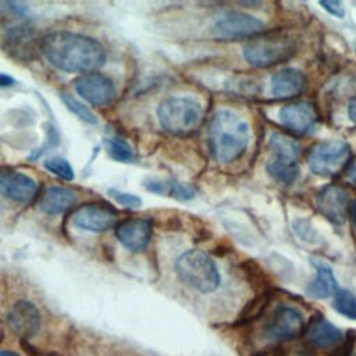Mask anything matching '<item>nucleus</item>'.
I'll return each instance as SVG.
<instances>
[{
    "instance_id": "34",
    "label": "nucleus",
    "mask_w": 356,
    "mask_h": 356,
    "mask_svg": "<svg viewBox=\"0 0 356 356\" xmlns=\"http://www.w3.org/2000/svg\"><path fill=\"white\" fill-rule=\"evenodd\" d=\"M0 356H18V355H15V353H13V352H6V350H0Z\"/></svg>"
},
{
    "instance_id": "17",
    "label": "nucleus",
    "mask_w": 356,
    "mask_h": 356,
    "mask_svg": "<svg viewBox=\"0 0 356 356\" xmlns=\"http://www.w3.org/2000/svg\"><path fill=\"white\" fill-rule=\"evenodd\" d=\"M306 78L300 70L282 68L271 76L270 89L275 99H291L300 95L305 89Z\"/></svg>"
},
{
    "instance_id": "12",
    "label": "nucleus",
    "mask_w": 356,
    "mask_h": 356,
    "mask_svg": "<svg viewBox=\"0 0 356 356\" xmlns=\"http://www.w3.org/2000/svg\"><path fill=\"white\" fill-rule=\"evenodd\" d=\"M278 117L285 128L299 135L313 132L318 124L317 111L313 104L307 102L285 104L281 107Z\"/></svg>"
},
{
    "instance_id": "31",
    "label": "nucleus",
    "mask_w": 356,
    "mask_h": 356,
    "mask_svg": "<svg viewBox=\"0 0 356 356\" xmlns=\"http://www.w3.org/2000/svg\"><path fill=\"white\" fill-rule=\"evenodd\" d=\"M348 115L353 124H356V96L352 99L348 107Z\"/></svg>"
},
{
    "instance_id": "2",
    "label": "nucleus",
    "mask_w": 356,
    "mask_h": 356,
    "mask_svg": "<svg viewBox=\"0 0 356 356\" xmlns=\"http://www.w3.org/2000/svg\"><path fill=\"white\" fill-rule=\"evenodd\" d=\"M250 131L248 122L231 110L214 114L209 127V145L216 160L232 163L248 149Z\"/></svg>"
},
{
    "instance_id": "16",
    "label": "nucleus",
    "mask_w": 356,
    "mask_h": 356,
    "mask_svg": "<svg viewBox=\"0 0 356 356\" xmlns=\"http://www.w3.org/2000/svg\"><path fill=\"white\" fill-rule=\"evenodd\" d=\"M6 49L17 58L29 60L35 56L36 38L35 31L29 24H18L6 32Z\"/></svg>"
},
{
    "instance_id": "28",
    "label": "nucleus",
    "mask_w": 356,
    "mask_h": 356,
    "mask_svg": "<svg viewBox=\"0 0 356 356\" xmlns=\"http://www.w3.org/2000/svg\"><path fill=\"white\" fill-rule=\"evenodd\" d=\"M110 196L113 199H115L120 204H122L124 207H128V209H136L142 204L140 202V197L132 195V193H128V192H121V191H115V189H111L110 192Z\"/></svg>"
},
{
    "instance_id": "5",
    "label": "nucleus",
    "mask_w": 356,
    "mask_h": 356,
    "mask_svg": "<svg viewBox=\"0 0 356 356\" xmlns=\"http://www.w3.org/2000/svg\"><path fill=\"white\" fill-rule=\"evenodd\" d=\"M350 156V146L346 142L325 140L310 149L307 165L318 177H332L348 164Z\"/></svg>"
},
{
    "instance_id": "11",
    "label": "nucleus",
    "mask_w": 356,
    "mask_h": 356,
    "mask_svg": "<svg viewBox=\"0 0 356 356\" xmlns=\"http://www.w3.org/2000/svg\"><path fill=\"white\" fill-rule=\"evenodd\" d=\"M349 193L339 185H327L316 196L318 211L332 224L342 225L349 213Z\"/></svg>"
},
{
    "instance_id": "19",
    "label": "nucleus",
    "mask_w": 356,
    "mask_h": 356,
    "mask_svg": "<svg viewBox=\"0 0 356 356\" xmlns=\"http://www.w3.org/2000/svg\"><path fill=\"white\" fill-rule=\"evenodd\" d=\"M313 264L316 267V278L307 286V295L314 299H327L334 296L339 288L331 267L316 260Z\"/></svg>"
},
{
    "instance_id": "23",
    "label": "nucleus",
    "mask_w": 356,
    "mask_h": 356,
    "mask_svg": "<svg viewBox=\"0 0 356 356\" xmlns=\"http://www.w3.org/2000/svg\"><path fill=\"white\" fill-rule=\"evenodd\" d=\"M147 188L149 191H153V192H164V191H168V193L175 197V199H179V200H188V199H192L195 196V191L191 188V186H186V185H181V184H177V182H160V181H149L147 184Z\"/></svg>"
},
{
    "instance_id": "7",
    "label": "nucleus",
    "mask_w": 356,
    "mask_h": 356,
    "mask_svg": "<svg viewBox=\"0 0 356 356\" xmlns=\"http://www.w3.org/2000/svg\"><path fill=\"white\" fill-rule=\"evenodd\" d=\"M305 330L303 314L293 306L281 305L274 309L263 325V337L271 342L298 338Z\"/></svg>"
},
{
    "instance_id": "20",
    "label": "nucleus",
    "mask_w": 356,
    "mask_h": 356,
    "mask_svg": "<svg viewBox=\"0 0 356 356\" xmlns=\"http://www.w3.org/2000/svg\"><path fill=\"white\" fill-rule=\"evenodd\" d=\"M76 202V193L68 188L63 186H49L42 199H40V209L47 214H60Z\"/></svg>"
},
{
    "instance_id": "26",
    "label": "nucleus",
    "mask_w": 356,
    "mask_h": 356,
    "mask_svg": "<svg viewBox=\"0 0 356 356\" xmlns=\"http://www.w3.org/2000/svg\"><path fill=\"white\" fill-rule=\"evenodd\" d=\"M107 150L108 154L118 161H132L134 152L127 140L121 138H111L107 140Z\"/></svg>"
},
{
    "instance_id": "33",
    "label": "nucleus",
    "mask_w": 356,
    "mask_h": 356,
    "mask_svg": "<svg viewBox=\"0 0 356 356\" xmlns=\"http://www.w3.org/2000/svg\"><path fill=\"white\" fill-rule=\"evenodd\" d=\"M349 216H350L352 222L356 225V199L352 200L349 204Z\"/></svg>"
},
{
    "instance_id": "9",
    "label": "nucleus",
    "mask_w": 356,
    "mask_h": 356,
    "mask_svg": "<svg viewBox=\"0 0 356 356\" xmlns=\"http://www.w3.org/2000/svg\"><path fill=\"white\" fill-rule=\"evenodd\" d=\"M74 88L76 93L93 106L110 104L117 93L114 82L102 74L90 72L75 79Z\"/></svg>"
},
{
    "instance_id": "8",
    "label": "nucleus",
    "mask_w": 356,
    "mask_h": 356,
    "mask_svg": "<svg viewBox=\"0 0 356 356\" xmlns=\"http://www.w3.org/2000/svg\"><path fill=\"white\" fill-rule=\"evenodd\" d=\"M211 28L222 39H243L260 33L264 29V24L246 13L225 11L214 18Z\"/></svg>"
},
{
    "instance_id": "27",
    "label": "nucleus",
    "mask_w": 356,
    "mask_h": 356,
    "mask_svg": "<svg viewBox=\"0 0 356 356\" xmlns=\"http://www.w3.org/2000/svg\"><path fill=\"white\" fill-rule=\"evenodd\" d=\"M44 167H46L50 172H53L54 175L60 177L61 179H65V181H71V179H74V177H75V172H74L71 164H70L65 159L58 157V156L47 159V160L44 161Z\"/></svg>"
},
{
    "instance_id": "3",
    "label": "nucleus",
    "mask_w": 356,
    "mask_h": 356,
    "mask_svg": "<svg viewBox=\"0 0 356 356\" xmlns=\"http://www.w3.org/2000/svg\"><path fill=\"white\" fill-rule=\"evenodd\" d=\"M175 271L185 285L202 293L214 292L221 282L214 260L197 249L184 252L175 261Z\"/></svg>"
},
{
    "instance_id": "22",
    "label": "nucleus",
    "mask_w": 356,
    "mask_h": 356,
    "mask_svg": "<svg viewBox=\"0 0 356 356\" xmlns=\"http://www.w3.org/2000/svg\"><path fill=\"white\" fill-rule=\"evenodd\" d=\"M270 149L273 152V156L277 157H288V159H293L298 160V156L300 153V147L299 143L284 134H273L270 138Z\"/></svg>"
},
{
    "instance_id": "30",
    "label": "nucleus",
    "mask_w": 356,
    "mask_h": 356,
    "mask_svg": "<svg viewBox=\"0 0 356 356\" xmlns=\"http://www.w3.org/2000/svg\"><path fill=\"white\" fill-rule=\"evenodd\" d=\"M323 8H325L330 14L335 15V17H339L342 18L345 15V8L342 6L341 1H337V0H330V1H320L318 3Z\"/></svg>"
},
{
    "instance_id": "32",
    "label": "nucleus",
    "mask_w": 356,
    "mask_h": 356,
    "mask_svg": "<svg viewBox=\"0 0 356 356\" xmlns=\"http://www.w3.org/2000/svg\"><path fill=\"white\" fill-rule=\"evenodd\" d=\"M348 178H349V181L353 184V185H356V160L353 161V164L349 167V170H348Z\"/></svg>"
},
{
    "instance_id": "13",
    "label": "nucleus",
    "mask_w": 356,
    "mask_h": 356,
    "mask_svg": "<svg viewBox=\"0 0 356 356\" xmlns=\"http://www.w3.org/2000/svg\"><path fill=\"white\" fill-rule=\"evenodd\" d=\"M0 195L17 202H31L38 195L36 182L26 174L0 168Z\"/></svg>"
},
{
    "instance_id": "14",
    "label": "nucleus",
    "mask_w": 356,
    "mask_h": 356,
    "mask_svg": "<svg viewBox=\"0 0 356 356\" xmlns=\"http://www.w3.org/2000/svg\"><path fill=\"white\" fill-rule=\"evenodd\" d=\"M8 325L21 338L29 339L35 337L40 328L42 317L39 309L29 300H18L8 312Z\"/></svg>"
},
{
    "instance_id": "18",
    "label": "nucleus",
    "mask_w": 356,
    "mask_h": 356,
    "mask_svg": "<svg viewBox=\"0 0 356 356\" xmlns=\"http://www.w3.org/2000/svg\"><path fill=\"white\" fill-rule=\"evenodd\" d=\"M306 338L309 343L316 348H331L339 345L343 341L345 335L327 318L318 317L310 324L306 332Z\"/></svg>"
},
{
    "instance_id": "24",
    "label": "nucleus",
    "mask_w": 356,
    "mask_h": 356,
    "mask_svg": "<svg viewBox=\"0 0 356 356\" xmlns=\"http://www.w3.org/2000/svg\"><path fill=\"white\" fill-rule=\"evenodd\" d=\"M332 306L339 314L356 320V295L349 289H338L334 295Z\"/></svg>"
},
{
    "instance_id": "21",
    "label": "nucleus",
    "mask_w": 356,
    "mask_h": 356,
    "mask_svg": "<svg viewBox=\"0 0 356 356\" xmlns=\"http://www.w3.org/2000/svg\"><path fill=\"white\" fill-rule=\"evenodd\" d=\"M266 170L271 178L285 185H291L299 177L298 160L288 159V157L273 156L268 160Z\"/></svg>"
},
{
    "instance_id": "15",
    "label": "nucleus",
    "mask_w": 356,
    "mask_h": 356,
    "mask_svg": "<svg viewBox=\"0 0 356 356\" xmlns=\"http://www.w3.org/2000/svg\"><path fill=\"white\" fill-rule=\"evenodd\" d=\"M117 239L132 252L143 250L152 238V224L143 218H131L120 222L115 228Z\"/></svg>"
},
{
    "instance_id": "1",
    "label": "nucleus",
    "mask_w": 356,
    "mask_h": 356,
    "mask_svg": "<svg viewBox=\"0 0 356 356\" xmlns=\"http://www.w3.org/2000/svg\"><path fill=\"white\" fill-rule=\"evenodd\" d=\"M39 49L50 64L65 72L90 74L106 61V51L96 39L67 31L47 33Z\"/></svg>"
},
{
    "instance_id": "6",
    "label": "nucleus",
    "mask_w": 356,
    "mask_h": 356,
    "mask_svg": "<svg viewBox=\"0 0 356 356\" xmlns=\"http://www.w3.org/2000/svg\"><path fill=\"white\" fill-rule=\"evenodd\" d=\"M295 51V44L288 38H260L242 49L243 58L253 67H270L288 60Z\"/></svg>"
},
{
    "instance_id": "4",
    "label": "nucleus",
    "mask_w": 356,
    "mask_h": 356,
    "mask_svg": "<svg viewBox=\"0 0 356 356\" xmlns=\"http://www.w3.org/2000/svg\"><path fill=\"white\" fill-rule=\"evenodd\" d=\"M203 107L191 97H168L157 107L160 125L170 134L185 136L196 132L203 122Z\"/></svg>"
},
{
    "instance_id": "10",
    "label": "nucleus",
    "mask_w": 356,
    "mask_h": 356,
    "mask_svg": "<svg viewBox=\"0 0 356 356\" xmlns=\"http://www.w3.org/2000/svg\"><path fill=\"white\" fill-rule=\"evenodd\" d=\"M117 213L104 203H88L76 209L71 216V222L81 229L102 232L115 224Z\"/></svg>"
},
{
    "instance_id": "25",
    "label": "nucleus",
    "mask_w": 356,
    "mask_h": 356,
    "mask_svg": "<svg viewBox=\"0 0 356 356\" xmlns=\"http://www.w3.org/2000/svg\"><path fill=\"white\" fill-rule=\"evenodd\" d=\"M61 99H63L64 104L68 107V110L72 111L83 122H88V124H96L97 122V117L92 113V110L86 104L79 102L78 99L72 97L68 93H63Z\"/></svg>"
},
{
    "instance_id": "35",
    "label": "nucleus",
    "mask_w": 356,
    "mask_h": 356,
    "mask_svg": "<svg viewBox=\"0 0 356 356\" xmlns=\"http://www.w3.org/2000/svg\"><path fill=\"white\" fill-rule=\"evenodd\" d=\"M295 356H312V355H309V353H299V355H295Z\"/></svg>"
},
{
    "instance_id": "29",
    "label": "nucleus",
    "mask_w": 356,
    "mask_h": 356,
    "mask_svg": "<svg viewBox=\"0 0 356 356\" xmlns=\"http://www.w3.org/2000/svg\"><path fill=\"white\" fill-rule=\"evenodd\" d=\"M26 7L22 3H0V14H11V15H21L24 14Z\"/></svg>"
}]
</instances>
